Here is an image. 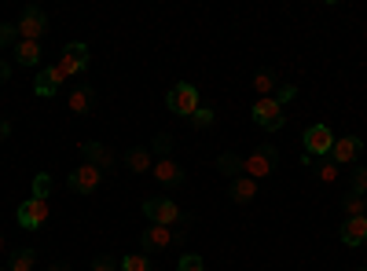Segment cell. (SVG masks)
I'll list each match as a JSON object with an SVG mask.
<instances>
[{"instance_id":"1","label":"cell","mask_w":367,"mask_h":271,"mask_svg":"<svg viewBox=\"0 0 367 271\" xmlns=\"http://www.w3.org/2000/svg\"><path fill=\"white\" fill-rule=\"evenodd\" d=\"M84 67H89V48H84V45H67V48H62V59L52 67V74L67 85V77L81 74Z\"/></svg>"},{"instance_id":"2","label":"cell","mask_w":367,"mask_h":271,"mask_svg":"<svg viewBox=\"0 0 367 271\" xmlns=\"http://www.w3.org/2000/svg\"><path fill=\"white\" fill-rule=\"evenodd\" d=\"M275 161H279L275 147H257V151H250V154L243 158V173H239V176H250V180H261V176H272V169H275Z\"/></svg>"},{"instance_id":"3","label":"cell","mask_w":367,"mask_h":271,"mask_svg":"<svg viewBox=\"0 0 367 271\" xmlns=\"http://www.w3.org/2000/svg\"><path fill=\"white\" fill-rule=\"evenodd\" d=\"M165 107H169L172 114H180V117H191V114L199 110V88H195V85H187V81H180L177 88H169Z\"/></svg>"},{"instance_id":"4","label":"cell","mask_w":367,"mask_h":271,"mask_svg":"<svg viewBox=\"0 0 367 271\" xmlns=\"http://www.w3.org/2000/svg\"><path fill=\"white\" fill-rule=\"evenodd\" d=\"M143 217H147L150 224H162V227H172V224L184 220L180 205L169 202V198H147V202H143Z\"/></svg>"},{"instance_id":"5","label":"cell","mask_w":367,"mask_h":271,"mask_svg":"<svg viewBox=\"0 0 367 271\" xmlns=\"http://www.w3.org/2000/svg\"><path fill=\"white\" fill-rule=\"evenodd\" d=\"M253 121L261 125V129H279L283 125V103H279L275 96H268V99H257L253 103Z\"/></svg>"},{"instance_id":"6","label":"cell","mask_w":367,"mask_h":271,"mask_svg":"<svg viewBox=\"0 0 367 271\" xmlns=\"http://www.w3.org/2000/svg\"><path fill=\"white\" fill-rule=\"evenodd\" d=\"M45 30H48V15L37 8H26L23 18H18V40H40Z\"/></svg>"},{"instance_id":"7","label":"cell","mask_w":367,"mask_h":271,"mask_svg":"<svg viewBox=\"0 0 367 271\" xmlns=\"http://www.w3.org/2000/svg\"><path fill=\"white\" fill-rule=\"evenodd\" d=\"M331 147H334V136H331L327 125H309V129H305V151H309V158L331 154Z\"/></svg>"},{"instance_id":"8","label":"cell","mask_w":367,"mask_h":271,"mask_svg":"<svg viewBox=\"0 0 367 271\" xmlns=\"http://www.w3.org/2000/svg\"><path fill=\"white\" fill-rule=\"evenodd\" d=\"M99 180H103V169H96V165H89V161L77 165V169L70 173V187H74L77 195H92L96 187H99Z\"/></svg>"},{"instance_id":"9","label":"cell","mask_w":367,"mask_h":271,"mask_svg":"<svg viewBox=\"0 0 367 271\" xmlns=\"http://www.w3.org/2000/svg\"><path fill=\"white\" fill-rule=\"evenodd\" d=\"M45 220H48V202L45 198H30V202L18 205V224L23 227H40Z\"/></svg>"},{"instance_id":"10","label":"cell","mask_w":367,"mask_h":271,"mask_svg":"<svg viewBox=\"0 0 367 271\" xmlns=\"http://www.w3.org/2000/svg\"><path fill=\"white\" fill-rule=\"evenodd\" d=\"M360 151H363V143L356 136H341V139H334V147H331V161L334 165H349V161H356Z\"/></svg>"},{"instance_id":"11","label":"cell","mask_w":367,"mask_h":271,"mask_svg":"<svg viewBox=\"0 0 367 271\" xmlns=\"http://www.w3.org/2000/svg\"><path fill=\"white\" fill-rule=\"evenodd\" d=\"M341 242L345 246H363L367 242V217H349L341 224Z\"/></svg>"},{"instance_id":"12","label":"cell","mask_w":367,"mask_h":271,"mask_svg":"<svg viewBox=\"0 0 367 271\" xmlns=\"http://www.w3.org/2000/svg\"><path fill=\"white\" fill-rule=\"evenodd\" d=\"M67 107H70L74 114H89V110L96 107V88H92V85H81V88H74V92L67 96Z\"/></svg>"},{"instance_id":"13","label":"cell","mask_w":367,"mask_h":271,"mask_svg":"<svg viewBox=\"0 0 367 271\" xmlns=\"http://www.w3.org/2000/svg\"><path fill=\"white\" fill-rule=\"evenodd\" d=\"M81 154H84V161H89V165H96V169H111V165H114V154L111 151H106L103 147V143H81Z\"/></svg>"},{"instance_id":"14","label":"cell","mask_w":367,"mask_h":271,"mask_svg":"<svg viewBox=\"0 0 367 271\" xmlns=\"http://www.w3.org/2000/svg\"><path fill=\"white\" fill-rule=\"evenodd\" d=\"M155 180H158V183H180V180H184V169H180L172 158H158V161H155Z\"/></svg>"},{"instance_id":"15","label":"cell","mask_w":367,"mask_h":271,"mask_svg":"<svg viewBox=\"0 0 367 271\" xmlns=\"http://www.w3.org/2000/svg\"><path fill=\"white\" fill-rule=\"evenodd\" d=\"M59 88H62V81H59V77L52 74V67H48V70H37V81H33V92H37V96L52 99V96H55Z\"/></svg>"},{"instance_id":"16","label":"cell","mask_w":367,"mask_h":271,"mask_svg":"<svg viewBox=\"0 0 367 271\" xmlns=\"http://www.w3.org/2000/svg\"><path fill=\"white\" fill-rule=\"evenodd\" d=\"M169 242H172V231L162 227V224H150L143 231V249H165Z\"/></svg>"},{"instance_id":"17","label":"cell","mask_w":367,"mask_h":271,"mask_svg":"<svg viewBox=\"0 0 367 271\" xmlns=\"http://www.w3.org/2000/svg\"><path fill=\"white\" fill-rule=\"evenodd\" d=\"M231 198H235V202H253V198H257V180L235 176V180H231Z\"/></svg>"},{"instance_id":"18","label":"cell","mask_w":367,"mask_h":271,"mask_svg":"<svg viewBox=\"0 0 367 271\" xmlns=\"http://www.w3.org/2000/svg\"><path fill=\"white\" fill-rule=\"evenodd\" d=\"M37 59H40L37 40H18V45H15V62H23V67H37Z\"/></svg>"},{"instance_id":"19","label":"cell","mask_w":367,"mask_h":271,"mask_svg":"<svg viewBox=\"0 0 367 271\" xmlns=\"http://www.w3.org/2000/svg\"><path fill=\"white\" fill-rule=\"evenodd\" d=\"M125 165H128V169H133V173H147V169H150V151H143V147L128 151Z\"/></svg>"},{"instance_id":"20","label":"cell","mask_w":367,"mask_h":271,"mask_svg":"<svg viewBox=\"0 0 367 271\" xmlns=\"http://www.w3.org/2000/svg\"><path fill=\"white\" fill-rule=\"evenodd\" d=\"M37 267V253L33 249H18V253L11 257V271H33Z\"/></svg>"},{"instance_id":"21","label":"cell","mask_w":367,"mask_h":271,"mask_svg":"<svg viewBox=\"0 0 367 271\" xmlns=\"http://www.w3.org/2000/svg\"><path fill=\"white\" fill-rule=\"evenodd\" d=\"M305 165H316V158H309V154H305ZM316 173H319V180H323V183H334V180H338V165H334V161H319V165H316Z\"/></svg>"},{"instance_id":"22","label":"cell","mask_w":367,"mask_h":271,"mask_svg":"<svg viewBox=\"0 0 367 271\" xmlns=\"http://www.w3.org/2000/svg\"><path fill=\"white\" fill-rule=\"evenodd\" d=\"M341 205H345V220H349V217H367V202L360 195H349Z\"/></svg>"},{"instance_id":"23","label":"cell","mask_w":367,"mask_h":271,"mask_svg":"<svg viewBox=\"0 0 367 271\" xmlns=\"http://www.w3.org/2000/svg\"><path fill=\"white\" fill-rule=\"evenodd\" d=\"M118 267H121V271H150V260H147L143 253H133V257L118 260Z\"/></svg>"},{"instance_id":"24","label":"cell","mask_w":367,"mask_h":271,"mask_svg":"<svg viewBox=\"0 0 367 271\" xmlns=\"http://www.w3.org/2000/svg\"><path fill=\"white\" fill-rule=\"evenodd\" d=\"M48 195H52V176L48 173H37L33 176V198H45L48 202Z\"/></svg>"},{"instance_id":"25","label":"cell","mask_w":367,"mask_h":271,"mask_svg":"<svg viewBox=\"0 0 367 271\" xmlns=\"http://www.w3.org/2000/svg\"><path fill=\"white\" fill-rule=\"evenodd\" d=\"M272 88H275L272 74H257V77H253V92L261 96V99H268V96H272Z\"/></svg>"},{"instance_id":"26","label":"cell","mask_w":367,"mask_h":271,"mask_svg":"<svg viewBox=\"0 0 367 271\" xmlns=\"http://www.w3.org/2000/svg\"><path fill=\"white\" fill-rule=\"evenodd\" d=\"M18 45V26L0 23V48H15Z\"/></svg>"},{"instance_id":"27","label":"cell","mask_w":367,"mask_h":271,"mask_svg":"<svg viewBox=\"0 0 367 271\" xmlns=\"http://www.w3.org/2000/svg\"><path fill=\"white\" fill-rule=\"evenodd\" d=\"M177 271H206V260L195 257V253H187V257L177 260Z\"/></svg>"},{"instance_id":"28","label":"cell","mask_w":367,"mask_h":271,"mask_svg":"<svg viewBox=\"0 0 367 271\" xmlns=\"http://www.w3.org/2000/svg\"><path fill=\"white\" fill-rule=\"evenodd\" d=\"M217 165H221V173H231V176H239V173H243V158H235V154H224Z\"/></svg>"},{"instance_id":"29","label":"cell","mask_w":367,"mask_h":271,"mask_svg":"<svg viewBox=\"0 0 367 271\" xmlns=\"http://www.w3.org/2000/svg\"><path fill=\"white\" fill-rule=\"evenodd\" d=\"M191 121H195L199 129H206V125H213V121H217V117H213V110H209V107H199L195 114H191Z\"/></svg>"},{"instance_id":"30","label":"cell","mask_w":367,"mask_h":271,"mask_svg":"<svg viewBox=\"0 0 367 271\" xmlns=\"http://www.w3.org/2000/svg\"><path fill=\"white\" fill-rule=\"evenodd\" d=\"M92 271H121V267H118L114 257H96V260H92Z\"/></svg>"},{"instance_id":"31","label":"cell","mask_w":367,"mask_h":271,"mask_svg":"<svg viewBox=\"0 0 367 271\" xmlns=\"http://www.w3.org/2000/svg\"><path fill=\"white\" fill-rule=\"evenodd\" d=\"M363 191H367V169H360V173L353 176V195L363 198Z\"/></svg>"},{"instance_id":"32","label":"cell","mask_w":367,"mask_h":271,"mask_svg":"<svg viewBox=\"0 0 367 271\" xmlns=\"http://www.w3.org/2000/svg\"><path fill=\"white\" fill-rule=\"evenodd\" d=\"M155 151H158L162 158H169V151H172V139H169V136H158V139H155Z\"/></svg>"},{"instance_id":"33","label":"cell","mask_w":367,"mask_h":271,"mask_svg":"<svg viewBox=\"0 0 367 271\" xmlns=\"http://www.w3.org/2000/svg\"><path fill=\"white\" fill-rule=\"evenodd\" d=\"M275 99H279V103H290V99H294V88H290V85H283V88H279V96H275Z\"/></svg>"},{"instance_id":"34","label":"cell","mask_w":367,"mask_h":271,"mask_svg":"<svg viewBox=\"0 0 367 271\" xmlns=\"http://www.w3.org/2000/svg\"><path fill=\"white\" fill-rule=\"evenodd\" d=\"M8 136H11V121L0 117V139H8Z\"/></svg>"},{"instance_id":"35","label":"cell","mask_w":367,"mask_h":271,"mask_svg":"<svg viewBox=\"0 0 367 271\" xmlns=\"http://www.w3.org/2000/svg\"><path fill=\"white\" fill-rule=\"evenodd\" d=\"M8 77H11V70H8V62H4V59H0V85H4V81H8Z\"/></svg>"},{"instance_id":"36","label":"cell","mask_w":367,"mask_h":271,"mask_svg":"<svg viewBox=\"0 0 367 271\" xmlns=\"http://www.w3.org/2000/svg\"><path fill=\"white\" fill-rule=\"evenodd\" d=\"M48 271H70V267H67V264H52Z\"/></svg>"},{"instance_id":"37","label":"cell","mask_w":367,"mask_h":271,"mask_svg":"<svg viewBox=\"0 0 367 271\" xmlns=\"http://www.w3.org/2000/svg\"><path fill=\"white\" fill-rule=\"evenodd\" d=\"M0 249H4V235H0Z\"/></svg>"},{"instance_id":"38","label":"cell","mask_w":367,"mask_h":271,"mask_svg":"<svg viewBox=\"0 0 367 271\" xmlns=\"http://www.w3.org/2000/svg\"><path fill=\"white\" fill-rule=\"evenodd\" d=\"M360 271H367V267H360Z\"/></svg>"}]
</instances>
